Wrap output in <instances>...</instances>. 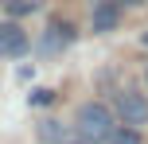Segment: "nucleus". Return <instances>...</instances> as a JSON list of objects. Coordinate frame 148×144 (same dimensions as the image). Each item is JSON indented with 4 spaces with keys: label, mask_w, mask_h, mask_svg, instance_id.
I'll use <instances>...</instances> for the list:
<instances>
[{
    "label": "nucleus",
    "mask_w": 148,
    "mask_h": 144,
    "mask_svg": "<svg viewBox=\"0 0 148 144\" xmlns=\"http://www.w3.org/2000/svg\"><path fill=\"white\" fill-rule=\"evenodd\" d=\"M74 132H78V144H109L117 132V113L105 101H86L74 117Z\"/></svg>",
    "instance_id": "1"
},
{
    "label": "nucleus",
    "mask_w": 148,
    "mask_h": 144,
    "mask_svg": "<svg viewBox=\"0 0 148 144\" xmlns=\"http://www.w3.org/2000/svg\"><path fill=\"white\" fill-rule=\"evenodd\" d=\"M113 109H117V117L125 125H148V98L136 90H117V98H113Z\"/></svg>",
    "instance_id": "2"
},
{
    "label": "nucleus",
    "mask_w": 148,
    "mask_h": 144,
    "mask_svg": "<svg viewBox=\"0 0 148 144\" xmlns=\"http://www.w3.org/2000/svg\"><path fill=\"white\" fill-rule=\"evenodd\" d=\"M27 47H31V39L20 23H0V59H23Z\"/></svg>",
    "instance_id": "3"
},
{
    "label": "nucleus",
    "mask_w": 148,
    "mask_h": 144,
    "mask_svg": "<svg viewBox=\"0 0 148 144\" xmlns=\"http://www.w3.org/2000/svg\"><path fill=\"white\" fill-rule=\"evenodd\" d=\"M121 20V8L117 0H94V8H90V23H94L97 35H105V31H113Z\"/></svg>",
    "instance_id": "4"
},
{
    "label": "nucleus",
    "mask_w": 148,
    "mask_h": 144,
    "mask_svg": "<svg viewBox=\"0 0 148 144\" xmlns=\"http://www.w3.org/2000/svg\"><path fill=\"white\" fill-rule=\"evenodd\" d=\"M39 140L43 144H78V132H74V125L47 117V121H39Z\"/></svg>",
    "instance_id": "5"
},
{
    "label": "nucleus",
    "mask_w": 148,
    "mask_h": 144,
    "mask_svg": "<svg viewBox=\"0 0 148 144\" xmlns=\"http://www.w3.org/2000/svg\"><path fill=\"white\" fill-rule=\"evenodd\" d=\"M70 43H74V27H70V23H51V27L43 31L39 51H43V55H59L62 47H70Z\"/></svg>",
    "instance_id": "6"
},
{
    "label": "nucleus",
    "mask_w": 148,
    "mask_h": 144,
    "mask_svg": "<svg viewBox=\"0 0 148 144\" xmlns=\"http://www.w3.org/2000/svg\"><path fill=\"white\" fill-rule=\"evenodd\" d=\"M0 4H4L12 16H27V12H35V8H39V0H0Z\"/></svg>",
    "instance_id": "7"
},
{
    "label": "nucleus",
    "mask_w": 148,
    "mask_h": 144,
    "mask_svg": "<svg viewBox=\"0 0 148 144\" xmlns=\"http://www.w3.org/2000/svg\"><path fill=\"white\" fill-rule=\"evenodd\" d=\"M109 144H140V132H136L133 125H125V129L113 132V140H109Z\"/></svg>",
    "instance_id": "8"
},
{
    "label": "nucleus",
    "mask_w": 148,
    "mask_h": 144,
    "mask_svg": "<svg viewBox=\"0 0 148 144\" xmlns=\"http://www.w3.org/2000/svg\"><path fill=\"white\" fill-rule=\"evenodd\" d=\"M27 101H31V105H51V101H55V90H31Z\"/></svg>",
    "instance_id": "9"
},
{
    "label": "nucleus",
    "mask_w": 148,
    "mask_h": 144,
    "mask_svg": "<svg viewBox=\"0 0 148 144\" xmlns=\"http://www.w3.org/2000/svg\"><path fill=\"white\" fill-rule=\"evenodd\" d=\"M125 4H144V0H125Z\"/></svg>",
    "instance_id": "10"
},
{
    "label": "nucleus",
    "mask_w": 148,
    "mask_h": 144,
    "mask_svg": "<svg viewBox=\"0 0 148 144\" xmlns=\"http://www.w3.org/2000/svg\"><path fill=\"white\" fill-rule=\"evenodd\" d=\"M144 47H148V31H144Z\"/></svg>",
    "instance_id": "11"
},
{
    "label": "nucleus",
    "mask_w": 148,
    "mask_h": 144,
    "mask_svg": "<svg viewBox=\"0 0 148 144\" xmlns=\"http://www.w3.org/2000/svg\"><path fill=\"white\" fill-rule=\"evenodd\" d=\"M144 86H148V74H144Z\"/></svg>",
    "instance_id": "12"
}]
</instances>
